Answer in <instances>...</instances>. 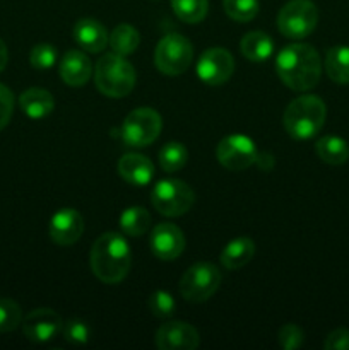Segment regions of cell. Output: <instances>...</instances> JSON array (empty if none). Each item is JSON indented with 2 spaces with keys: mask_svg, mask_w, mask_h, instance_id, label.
I'll use <instances>...</instances> for the list:
<instances>
[{
  "mask_svg": "<svg viewBox=\"0 0 349 350\" xmlns=\"http://www.w3.org/2000/svg\"><path fill=\"white\" fill-rule=\"evenodd\" d=\"M276 72L291 91H310L320 81L322 60L311 44L293 43L284 46L276 58Z\"/></svg>",
  "mask_w": 349,
  "mask_h": 350,
  "instance_id": "cell-1",
  "label": "cell"
},
{
  "mask_svg": "<svg viewBox=\"0 0 349 350\" xmlns=\"http://www.w3.org/2000/svg\"><path fill=\"white\" fill-rule=\"evenodd\" d=\"M89 265L101 282L109 286L122 282L132 265V252L127 239L118 232L99 236L91 248Z\"/></svg>",
  "mask_w": 349,
  "mask_h": 350,
  "instance_id": "cell-2",
  "label": "cell"
},
{
  "mask_svg": "<svg viewBox=\"0 0 349 350\" xmlns=\"http://www.w3.org/2000/svg\"><path fill=\"white\" fill-rule=\"evenodd\" d=\"M327 118L325 103L318 96L303 94L287 105L283 116L286 132L296 140H308L317 135Z\"/></svg>",
  "mask_w": 349,
  "mask_h": 350,
  "instance_id": "cell-3",
  "label": "cell"
},
{
  "mask_svg": "<svg viewBox=\"0 0 349 350\" xmlns=\"http://www.w3.org/2000/svg\"><path fill=\"white\" fill-rule=\"evenodd\" d=\"M96 88L108 98H125L135 85V68L122 55L106 53L94 68Z\"/></svg>",
  "mask_w": 349,
  "mask_h": 350,
  "instance_id": "cell-4",
  "label": "cell"
},
{
  "mask_svg": "<svg viewBox=\"0 0 349 350\" xmlns=\"http://www.w3.org/2000/svg\"><path fill=\"white\" fill-rule=\"evenodd\" d=\"M151 202L159 214L166 217H180L192 208L195 193L192 187L177 178H166L154 185Z\"/></svg>",
  "mask_w": 349,
  "mask_h": 350,
  "instance_id": "cell-5",
  "label": "cell"
},
{
  "mask_svg": "<svg viewBox=\"0 0 349 350\" xmlns=\"http://www.w3.org/2000/svg\"><path fill=\"white\" fill-rule=\"evenodd\" d=\"M318 23V9L311 0H289L277 14V27L289 40L310 36Z\"/></svg>",
  "mask_w": 349,
  "mask_h": 350,
  "instance_id": "cell-6",
  "label": "cell"
},
{
  "mask_svg": "<svg viewBox=\"0 0 349 350\" xmlns=\"http://www.w3.org/2000/svg\"><path fill=\"white\" fill-rule=\"evenodd\" d=\"M161 115L153 108H137L127 115L122 125V140L129 147H146L159 137Z\"/></svg>",
  "mask_w": 349,
  "mask_h": 350,
  "instance_id": "cell-7",
  "label": "cell"
},
{
  "mask_svg": "<svg viewBox=\"0 0 349 350\" xmlns=\"http://www.w3.org/2000/svg\"><path fill=\"white\" fill-rule=\"evenodd\" d=\"M194 46L181 34H168L157 43L154 51V64L164 75H180L190 67Z\"/></svg>",
  "mask_w": 349,
  "mask_h": 350,
  "instance_id": "cell-8",
  "label": "cell"
},
{
  "mask_svg": "<svg viewBox=\"0 0 349 350\" xmlns=\"http://www.w3.org/2000/svg\"><path fill=\"white\" fill-rule=\"evenodd\" d=\"M221 286V272L209 262L192 265L180 279V294L190 303H204Z\"/></svg>",
  "mask_w": 349,
  "mask_h": 350,
  "instance_id": "cell-9",
  "label": "cell"
},
{
  "mask_svg": "<svg viewBox=\"0 0 349 350\" xmlns=\"http://www.w3.org/2000/svg\"><path fill=\"white\" fill-rule=\"evenodd\" d=\"M216 157L229 171H242L252 166L259 157L257 146L250 137L233 133L224 137L216 147Z\"/></svg>",
  "mask_w": 349,
  "mask_h": 350,
  "instance_id": "cell-10",
  "label": "cell"
},
{
  "mask_svg": "<svg viewBox=\"0 0 349 350\" xmlns=\"http://www.w3.org/2000/svg\"><path fill=\"white\" fill-rule=\"evenodd\" d=\"M235 70V58L226 48H209L197 62V75L209 85H221L229 81Z\"/></svg>",
  "mask_w": 349,
  "mask_h": 350,
  "instance_id": "cell-11",
  "label": "cell"
},
{
  "mask_svg": "<svg viewBox=\"0 0 349 350\" xmlns=\"http://www.w3.org/2000/svg\"><path fill=\"white\" fill-rule=\"evenodd\" d=\"M60 314L50 308H38L27 313V317L23 321V334L27 340L34 344H44L58 337L62 332Z\"/></svg>",
  "mask_w": 349,
  "mask_h": 350,
  "instance_id": "cell-12",
  "label": "cell"
},
{
  "mask_svg": "<svg viewBox=\"0 0 349 350\" xmlns=\"http://www.w3.org/2000/svg\"><path fill=\"white\" fill-rule=\"evenodd\" d=\"M151 252L156 258L171 262L177 260L185 250V236L178 226L164 222V224L156 226L151 231L149 238Z\"/></svg>",
  "mask_w": 349,
  "mask_h": 350,
  "instance_id": "cell-13",
  "label": "cell"
},
{
  "mask_svg": "<svg viewBox=\"0 0 349 350\" xmlns=\"http://www.w3.org/2000/svg\"><path fill=\"white\" fill-rule=\"evenodd\" d=\"M198 344V332L185 321H170L156 332V347L159 350H194Z\"/></svg>",
  "mask_w": 349,
  "mask_h": 350,
  "instance_id": "cell-14",
  "label": "cell"
},
{
  "mask_svg": "<svg viewBox=\"0 0 349 350\" xmlns=\"http://www.w3.org/2000/svg\"><path fill=\"white\" fill-rule=\"evenodd\" d=\"M84 219L75 208H60L50 219V238L60 246H70L81 239Z\"/></svg>",
  "mask_w": 349,
  "mask_h": 350,
  "instance_id": "cell-15",
  "label": "cell"
},
{
  "mask_svg": "<svg viewBox=\"0 0 349 350\" xmlns=\"http://www.w3.org/2000/svg\"><path fill=\"white\" fill-rule=\"evenodd\" d=\"M92 65L88 55L81 50H68L62 57L60 62V77L62 81L72 88L84 85L91 79Z\"/></svg>",
  "mask_w": 349,
  "mask_h": 350,
  "instance_id": "cell-16",
  "label": "cell"
},
{
  "mask_svg": "<svg viewBox=\"0 0 349 350\" xmlns=\"http://www.w3.org/2000/svg\"><path fill=\"white\" fill-rule=\"evenodd\" d=\"M74 40L77 41V44L82 50L89 51V53H99L108 44L109 34L99 21L86 17V19L75 23Z\"/></svg>",
  "mask_w": 349,
  "mask_h": 350,
  "instance_id": "cell-17",
  "label": "cell"
},
{
  "mask_svg": "<svg viewBox=\"0 0 349 350\" xmlns=\"http://www.w3.org/2000/svg\"><path fill=\"white\" fill-rule=\"evenodd\" d=\"M118 174L133 187H146L154 176V164L142 154H125L118 161Z\"/></svg>",
  "mask_w": 349,
  "mask_h": 350,
  "instance_id": "cell-18",
  "label": "cell"
},
{
  "mask_svg": "<svg viewBox=\"0 0 349 350\" xmlns=\"http://www.w3.org/2000/svg\"><path fill=\"white\" fill-rule=\"evenodd\" d=\"M19 106L31 120H43L53 111L55 99L43 88H29L19 96Z\"/></svg>",
  "mask_w": 349,
  "mask_h": 350,
  "instance_id": "cell-19",
  "label": "cell"
},
{
  "mask_svg": "<svg viewBox=\"0 0 349 350\" xmlns=\"http://www.w3.org/2000/svg\"><path fill=\"white\" fill-rule=\"evenodd\" d=\"M255 255V243L246 236L231 239L221 252V265L228 270H240Z\"/></svg>",
  "mask_w": 349,
  "mask_h": 350,
  "instance_id": "cell-20",
  "label": "cell"
},
{
  "mask_svg": "<svg viewBox=\"0 0 349 350\" xmlns=\"http://www.w3.org/2000/svg\"><path fill=\"white\" fill-rule=\"evenodd\" d=\"M240 51L250 62H266L274 53V41L263 31H250L240 41Z\"/></svg>",
  "mask_w": 349,
  "mask_h": 350,
  "instance_id": "cell-21",
  "label": "cell"
},
{
  "mask_svg": "<svg viewBox=\"0 0 349 350\" xmlns=\"http://www.w3.org/2000/svg\"><path fill=\"white\" fill-rule=\"evenodd\" d=\"M315 150H317L318 157L331 166H341L349 159V144L341 137H322V139H318Z\"/></svg>",
  "mask_w": 349,
  "mask_h": 350,
  "instance_id": "cell-22",
  "label": "cell"
},
{
  "mask_svg": "<svg viewBox=\"0 0 349 350\" xmlns=\"http://www.w3.org/2000/svg\"><path fill=\"white\" fill-rule=\"evenodd\" d=\"M325 72L337 84H349V46L339 44L327 51Z\"/></svg>",
  "mask_w": 349,
  "mask_h": 350,
  "instance_id": "cell-23",
  "label": "cell"
},
{
  "mask_svg": "<svg viewBox=\"0 0 349 350\" xmlns=\"http://www.w3.org/2000/svg\"><path fill=\"white\" fill-rule=\"evenodd\" d=\"M108 43L109 46H112L113 53L122 55V57H129V55H132L133 51L139 48L140 34L135 27L123 23L118 24V26L112 31Z\"/></svg>",
  "mask_w": 349,
  "mask_h": 350,
  "instance_id": "cell-24",
  "label": "cell"
},
{
  "mask_svg": "<svg viewBox=\"0 0 349 350\" xmlns=\"http://www.w3.org/2000/svg\"><path fill=\"white\" fill-rule=\"evenodd\" d=\"M118 224L127 236L137 238V236H142L149 231L151 215L144 207H129L122 212Z\"/></svg>",
  "mask_w": 349,
  "mask_h": 350,
  "instance_id": "cell-25",
  "label": "cell"
},
{
  "mask_svg": "<svg viewBox=\"0 0 349 350\" xmlns=\"http://www.w3.org/2000/svg\"><path fill=\"white\" fill-rule=\"evenodd\" d=\"M188 150L181 142H168L159 150V164L166 173L180 171L187 164Z\"/></svg>",
  "mask_w": 349,
  "mask_h": 350,
  "instance_id": "cell-26",
  "label": "cell"
},
{
  "mask_svg": "<svg viewBox=\"0 0 349 350\" xmlns=\"http://www.w3.org/2000/svg\"><path fill=\"white\" fill-rule=\"evenodd\" d=\"M171 7L178 19L188 24H197L207 14L209 0H171Z\"/></svg>",
  "mask_w": 349,
  "mask_h": 350,
  "instance_id": "cell-27",
  "label": "cell"
},
{
  "mask_svg": "<svg viewBox=\"0 0 349 350\" xmlns=\"http://www.w3.org/2000/svg\"><path fill=\"white\" fill-rule=\"evenodd\" d=\"M224 12L236 23H248L259 12V0H222Z\"/></svg>",
  "mask_w": 349,
  "mask_h": 350,
  "instance_id": "cell-28",
  "label": "cell"
},
{
  "mask_svg": "<svg viewBox=\"0 0 349 350\" xmlns=\"http://www.w3.org/2000/svg\"><path fill=\"white\" fill-rule=\"evenodd\" d=\"M23 323L19 304L9 297H0V334L16 330Z\"/></svg>",
  "mask_w": 349,
  "mask_h": 350,
  "instance_id": "cell-29",
  "label": "cell"
},
{
  "mask_svg": "<svg viewBox=\"0 0 349 350\" xmlns=\"http://www.w3.org/2000/svg\"><path fill=\"white\" fill-rule=\"evenodd\" d=\"M62 335H64L65 340L72 345H84L89 342L91 337V330H89L88 323L84 320H79V318H72L67 320L62 325Z\"/></svg>",
  "mask_w": 349,
  "mask_h": 350,
  "instance_id": "cell-30",
  "label": "cell"
},
{
  "mask_svg": "<svg viewBox=\"0 0 349 350\" xmlns=\"http://www.w3.org/2000/svg\"><path fill=\"white\" fill-rule=\"evenodd\" d=\"M147 308L156 318H168L174 313L177 303L168 291H154L147 299Z\"/></svg>",
  "mask_w": 349,
  "mask_h": 350,
  "instance_id": "cell-31",
  "label": "cell"
},
{
  "mask_svg": "<svg viewBox=\"0 0 349 350\" xmlns=\"http://www.w3.org/2000/svg\"><path fill=\"white\" fill-rule=\"evenodd\" d=\"M29 62L34 68H40V70L51 68L55 65V62H57V50H55V46H51L48 43L36 44L31 50Z\"/></svg>",
  "mask_w": 349,
  "mask_h": 350,
  "instance_id": "cell-32",
  "label": "cell"
},
{
  "mask_svg": "<svg viewBox=\"0 0 349 350\" xmlns=\"http://www.w3.org/2000/svg\"><path fill=\"white\" fill-rule=\"evenodd\" d=\"M305 334L298 325L287 323L284 327H281L279 330V345L284 350H294L300 349L303 345Z\"/></svg>",
  "mask_w": 349,
  "mask_h": 350,
  "instance_id": "cell-33",
  "label": "cell"
},
{
  "mask_svg": "<svg viewBox=\"0 0 349 350\" xmlns=\"http://www.w3.org/2000/svg\"><path fill=\"white\" fill-rule=\"evenodd\" d=\"M14 113V94L7 85L0 82V130L7 126Z\"/></svg>",
  "mask_w": 349,
  "mask_h": 350,
  "instance_id": "cell-34",
  "label": "cell"
},
{
  "mask_svg": "<svg viewBox=\"0 0 349 350\" xmlns=\"http://www.w3.org/2000/svg\"><path fill=\"white\" fill-rule=\"evenodd\" d=\"M325 350H349V330L348 328H337L331 332L324 342Z\"/></svg>",
  "mask_w": 349,
  "mask_h": 350,
  "instance_id": "cell-35",
  "label": "cell"
},
{
  "mask_svg": "<svg viewBox=\"0 0 349 350\" xmlns=\"http://www.w3.org/2000/svg\"><path fill=\"white\" fill-rule=\"evenodd\" d=\"M7 62H9V51H7V44L3 40H0V72L5 68Z\"/></svg>",
  "mask_w": 349,
  "mask_h": 350,
  "instance_id": "cell-36",
  "label": "cell"
}]
</instances>
